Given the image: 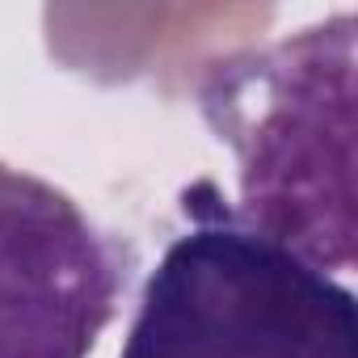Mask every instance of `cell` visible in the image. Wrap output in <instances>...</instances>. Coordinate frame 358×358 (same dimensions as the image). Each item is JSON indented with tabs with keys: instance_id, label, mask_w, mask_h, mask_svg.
Masks as SVG:
<instances>
[{
	"instance_id": "7a4b0ae2",
	"label": "cell",
	"mask_w": 358,
	"mask_h": 358,
	"mask_svg": "<svg viewBox=\"0 0 358 358\" xmlns=\"http://www.w3.org/2000/svg\"><path fill=\"white\" fill-rule=\"evenodd\" d=\"M139 291L122 358H358L354 291L245 228L211 182Z\"/></svg>"
},
{
	"instance_id": "3957f363",
	"label": "cell",
	"mask_w": 358,
	"mask_h": 358,
	"mask_svg": "<svg viewBox=\"0 0 358 358\" xmlns=\"http://www.w3.org/2000/svg\"><path fill=\"white\" fill-rule=\"evenodd\" d=\"M131 270L72 194L0 160V358H89Z\"/></svg>"
},
{
	"instance_id": "6da1fadb",
	"label": "cell",
	"mask_w": 358,
	"mask_h": 358,
	"mask_svg": "<svg viewBox=\"0 0 358 358\" xmlns=\"http://www.w3.org/2000/svg\"><path fill=\"white\" fill-rule=\"evenodd\" d=\"M354 30L341 13L228 55L199 85L203 118L236 156V220L316 270L354 266Z\"/></svg>"
}]
</instances>
